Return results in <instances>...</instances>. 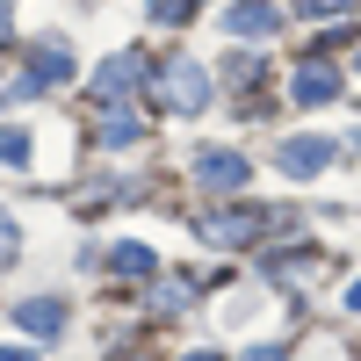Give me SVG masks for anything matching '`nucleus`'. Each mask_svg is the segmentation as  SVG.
<instances>
[{
  "instance_id": "obj_1",
  "label": "nucleus",
  "mask_w": 361,
  "mask_h": 361,
  "mask_svg": "<svg viewBox=\"0 0 361 361\" xmlns=\"http://www.w3.org/2000/svg\"><path fill=\"white\" fill-rule=\"evenodd\" d=\"M159 102H166L173 116H195V109L209 102V73L195 66V58H173V66H166V80H159Z\"/></svg>"
},
{
  "instance_id": "obj_2",
  "label": "nucleus",
  "mask_w": 361,
  "mask_h": 361,
  "mask_svg": "<svg viewBox=\"0 0 361 361\" xmlns=\"http://www.w3.org/2000/svg\"><path fill=\"white\" fill-rule=\"evenodd\" d=\"M137 87H152V58H137V51L109 58V66L94 73V94L102 102H123V94H137Z\"/></svg>"
},
{
  "instance_id": "obj_3",
  "label": "nucleus",
  "mask_w": 361,
  "mask_h": 361,
  "mask_svg": "<svg viewBox=\"0 0 361 361\" xmlns=\"http://www.w3.org/2000/svg\"><path fill=\"white\" fill-rule=\"evenodd\" d=\"M202 246H246V238H260V209H224V217H202Z\"/></svg>"
},
{
  "instance_id": "obj_4",
  "label": "nucleus",
  "mask_w": 361,
  "mask_h": 361,
  "mask_svg": "<svg viewBox=\"0 0 361 361\" xmlns=\"http://www.w3.org/2000/svg\"><path fill=\"white\" fill-rule=\"evenodd\" d=\"M15 325L29 340H58L66 333V304H58V296H29V304H15Z\"/></svg>"
},
{
  "instance_id": "obj_5",
  "label": "nucleus",
  "mask_w": 361,
  "mask_h": 361,
  "mask_svg": "<svg viewBox=\"0 0 361 361\" xmlns=\"http://www.w3.org/2000/svg\"><path fill=\"white\" fill-rule=\"evenodd\" d=\"M289 94L304 102V109H311V102H333V94H340V73L325 66V58H304V66H296V87H289Z\"/></svg>"
},
{
  "instance_id": "obj_6",
  "label": "nucleus",
  "mask_w": 361,
  "mask_h": 361,
  "mask_svg": "<svg viewBox=\"0 0 361 361\" xmlns=\"http://www.w3.org/2000/svg\"><path fill=\"white\" fill-rule=\"evenodd\" d=\"M58 80H73V51L51 37V44L29 51V87H58Z\"/></svg>"
},
{
  "instance_id": "obj_7",
  "label": "nucleus",
  "mask_w": 361,
  "mask_h": 361,
  "mask_svg": "<svg viewBox=\"0 0 361 361\" xmlns=\"http://www.w3.org/2000/svg\"><path fill=\"white\" fill-rule=\"evenodd\" d=\"M325 159H333V145H325V137H289V145H275V166H282V173H318Z\"/></svg>"
},
{
  "instance_id": "obj_8",
  "label": "nucleus",
  "mask_w": 361,
  "mask_h": 361,
  "mask_svg": "<svg viewBox=\"0 0 361 361\" xmlns=\"http://www.w3.org/2000/svg\"><path fill=\"white\" fill-rule=\"evenodd\" d=\"M224 29H231V37H275V29H282V15L267 8V0H238V8L224 15Z\"/></svg>"
},
{
  "instance_id": "obj_9",
  "label": "nucleus",
  "mask_w": 361,
  "mask_h": 361,
  "mask_svg": "<svg viewBox=\"0 0 361 361\" xmlns=\"http://www.w3.org/2000/svg\"><path fill=\"white\" fill-rule=\"evenodd\" d=\"M195 173H202V188H246V173H253V166L238 159V152H202Z\"/></svg>"
},
{
  "instance_id": "obj_10",
  "label": "nucleus",
  "mask_w": 361,
  "mask_h": 361,
  "mask_svg": "<svg viewBox=\"0 0 361 361\" xmlns=\"http://www.w3.org/2000/svg\"><path fill=\"white\" fill-rule=\"evenodd\" d=\"M94 130H102V145H137V137H145V123H137L130 109H116V102L94 116Z\"/></svg>"
},
{
  "instance_id": "obj_11",
  "label": "nucleus",
  "mask_w": 361,
  "mask_h": 361,
  "mask_svg": "<svg viewBox=\"0 0 361 361\" xmlns=\"http://www.w3.org/2000/svg\"><path fill=\"white\" fill-rule=\"evenodd\" d=\"M109 267H116V275H152V246L123 238V246H109Z\"/></svg>"
},
{
  "instance_id": "obj_12",
  "label": "nucleus",
  "mask_w": 361,
  "mask_h": 361,
  "mask_svg": "<svg viewBox=\"0 0 361 361\" xmlns=\"http://www.w3.org/2000/svg\"><path fill=\"white\" fill-rule=\"evenodd\" d=\"M0 166H29V130H22V123L0 130Z\"/></svg>"
},
{
  "instance_id": "obj_13",
  "label": "nucleus",
  "mask_w": 361,
  "mask_h": 361,
  "mask_svg": "<svg viewBox=\"0 0 361 361\" xmlns=\"http://www.w3.org/2000/svg\"><path fill=\"white\" fill-rule=\"evenodd\" d=\"M188 8H195V0H152V22H166V29H180V22H188Z\"/></svg>"
},
{
  "instance_id": "obj_14",
  "label": "nucleus",
  "mask_w": 361,
  "mask_h": 361,
  "mask_svg": "<svg viewBox=\"0 0 361 361\" xmlns=\"http://www.w3.org/2000/svg\"><path fill=\"white\" fill-rule=\"evenodd\" d=\"M22 253V231H15V217H8V209H0V267H8Z\"/></svg>"
},
{
  "instance_id": "obj_15",
  "label": "nucleus",
  "mask_w": 361,
  "mask_h": 361,
  "mask_svg": "<svg viewBox=\"0 0 361 361\" xmlns=\"http://www.w3.org/2000/svg\"><path fill=\"white\" fill-rule=\"evenodd\" d=\"M340 8H354V0H304V15H340Z\"/></svg>"
},
{
  "instance_id": "obj_16",
  "label": "nucleus",
  "mask_w": 361,
  "mask_h": 361,
  "mask_svg": "<svg viewBox=\"0 0 361 361\" xmlns=\"http://www.w3.org/2000/svg\"><path fill=\"white\" fill-rule=\"evenodd\" d=\"M246 361H289V354H282V347H253Z\"/></svg>"
},
{
  "instance_id": "obj_17",
  "label": "nucleus",
  "mask_w": 361,
  "mask_h": 361,
  "mask_svg": "<svg viewBox=\"0 0 361 361\" xmlns=\"http://www.w3.org/2000/svg\"><path fill=\"white\" fill-rule=\"evenodd\" d=\"M0 361H37V354H29V347H0Z\"/></svg>"
},
{
  "instance_id": "obj_18",
  "label": "nucleus",
  "mask_w": 361,
  "mask_h": 361,
  "mask_svg": "<svg viewBox=\"0 0 361 361\" xmlns=\"http://www.w3.org/2000/svg\"><path fill=\"white\" fill-rule=\"evenodd\" d=\"M347 311H361V282H354V289H347Z\"/></svg>"
},
{
  "instance_id": "obj_19",
  "label": "nucleus",
  "mask_w": 361,
  "mask_h": 361,
  "mask_svg": "<svg viewBox=\"0 0 361 361\" xmlns=\"http://www.w3.org/2000/svg\"><path fill=\"white\" fill-rule=\"evenodd\" d=\"M0 44H8V0H0Z\"/></svg>"
},
{
  "instance_id": "obj_20",
  "label": "nucleus",
  "mask_w": 361,
  "mask_h": 361,
  "mask_svg": "<svg viewBox=\"0 0 361 361\" xmlns=\"http://www.w3.org/2000/svg\"><path fill=\"white\" fill-rule=\"evenodd\" d=\"M180 361H217V354H209V347H202V354H180Z\"/></svg>"
},
{
  "instance_id": "obj_21",
  "label": "nucleus",
  "mask_w": 361,
  "mask_h": 361,
  "mask_svg": "<svg viewBox=\"0 0 361 361\" xmlns=\"http://www.w3.org/2000/svg\"><path fill=\"white\" fill-rule=\"evenodd\" d=\"M354 66H361V58H354Z\"/></svg>"
}]
</instances>
